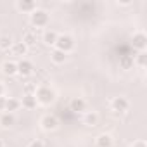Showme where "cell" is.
<instances>
[{
	"mask_svg": "<svg viewBox=\"0 0 147 147\" xmlns=\"http://www.w3.org/2000/svg\"><path fill=\"white\" fill-rule=\"evenodd\" d=\"M16 123V118H14V114H11V113H5V114H2V118H0V125H2L4 128H9V126H12Z\"/></svg>",
	"mask_w": 147,
	"mask_h": 147,
	"instance_id": "17",
	"label": "cell"
},
{
	"mask_svg": "<svg viewBox=\"0 0 147 147\" xmlns=\"http://www.w3.org/2000/svg\"><path fill=\"white\" fill-rule=\"evenodd\" d=\"M128 106H130V102H128V99H126V97H114V99H113V102H111L113 111H118V113L126 111V109H128Z\"/></svg>",
	"mask_w": 147,
	"mask_h": 147,
	"instance_id": "7",
	"label": "cell"
},
{
	"mask_svg": "<svg viewBox=\"0 0 147 147\" xmlns=\"http://www.w3.org/2000/svg\"><path fill=\"white\" fill-rule=\"evenodd\" d=\"M133 64L144 67V66L147 64V54H145V52H140L138 55H133Z\"/></svg>",
	"mask_w": 147,
	"mask_h": 147,
	"instance_id": "22",
	"label": "cell"
},
{
	"mask_svg": "<svg viewBox=\"0 0 147 147\" xmlns=\"http://www.w3.org/2000/svg\"><path fill=\"white\" fill-rule=\"evenodd\" d=\"M2 69H4L5 75L12 76V75H16V73H18V64H16V62H12V61H7V62H4Z\"/></svg>",
	"mask_w": 147,
	"mask_h": 147,
	"instance_id": "18",
	"label": "cell"
},
{
	"mask_svg": "<svg viewBox=\"0 0 147 147\" xmlns=\"http://www.w3.org/2000/svg\"><path fill=\"white\" fill-rule=\"evenodd\" d=\"M11 52H12L14 55H24V54L28 52V47H26L23 42H16V43H12Z\"/></svg>",
	"mask_w": 147,
	"mask_h": 147,
	"instance_id": "14",
	"label": "cell"
},
{
	"mask_svg": "<svg viewBox=\"0 0 147 147\" xmlns=\"http://www.w3.org/2000/svg\"><path fill=\"white\" fill-rule=\"evenodd\" d=\"M2 95H4V85L0 83V97H2Z\"/></svg>",
	"mask_w": 147,
	"mask_h": 147,
	"instance_id": "27",
	"label": "cell"
},
{
	"mask_svg": "<svg viewBox=\"0 0 147 147\" xmlns=\"http://www.w3.org/2000/svg\"><path fill=\"white\" fill-rule=\"evenodd\" d=\"M18 64V75H21V76H30L31 73H33V64L28 61V59H21L19 62H16Z\"/></svg>",
	"mask_w": 147,
	"mask_h": 147,
	"instance_id": "6",
	"label": "cell"
},
{
	"mask_svg": "<svg viewBox=\"0 0 147 147\" xmlns=\"http://www.w3.org/2000/svg\"><path fill=\"white\" fill-rule=\"evenodd\" d=\"M0 147H4V142H2V140H0Z\"/></svg>",
	"mask_w": 147,
	"mask_h": 147,
	"instance_id": "28",
	"label": "cell"
},
{
	"mask_svg": "<svg viewBox=\"0 0 147 147\" xmlns=\"http://www.w3.org/2000/svg\"><path fill=\"white\" fill-rule=\"evenodd\" d=\"M30 21H31V24L36 26V28H43V26L49 24V14H47V11H43V9H35V11L31 12V16H30Z\"/></svg>",
	"mask_w": 147,
	"mask_h": 147,
	"instance_id": "2",
	"label": "cell"
},
{
	"mask_svg": "<svg viewBox=\"0 0 147 147\" xmlns=\"http://www.w3.org/2000/svg\"><path fill=\"white\" fill-rule=\"evenodd\" d=\"M12 47V38L9 35H2L0 36V49L2 50H11Z\"/></svg>",
	"mask_w": 147,
	"mask_h": 147,
	"instance_id": "21",
	"label": "cell"
},
{
	"mask_svg": "<svg viewBox=\"0 0 147 147\" xmlns=\"http://www.w3.org/2000/svg\"><path fill=\"white\" fill-rule=\"evenodd\" d=\"M16 7L21 11V12H33L36 9V4L33 2V0H18L16 2Z\"/></svg>",
	"mask_w": 147,
	"mask_h": 147,
	"instance_id": "8",
	"label": "cell"
},
{
	"mask_svg": "<svg viewBox=\"0 0 147 147\" xmlns=\"http://www.w3.org/2000/svg\"><path fill=\"white\" fill-rule=\"evenodd\" d=\"M66 57H67V55H66L64 52L57 50V49H55V50H54V52L50 54V59H52V62H54V64H64Z\"/></svg>",
	"mask_w": 147,
	"mask_h": 147,
	"instance_id": "19",
	"label": "cell"
},
{
	"mask_svg": "<svg viewBox=\"0 0 147 147\" xmlns=\"http://www.w3.org/2000/svg\"><path fill=\"white\" fill-rule=\"evenodd\" d=\"M131 147H145V144H144L142 140H137V142H133V144H131Z\"/></svg>",
	"mask_w": 147,
	"mask_h": 147,
	"instance_id": "24",
	"label": "cell"
},
{
	"mask_svg": "<svg viewBox=\"0 0 147 147\" xmlns=\"http://www.w3.org/2000/svg\"><path fill=\"white\" fill-rule=\"evenodd\" d=\"M21 107V100H18V99H14V97H9V99H5V109L4 111H7V113H14V111H18Z\"/></svg>",
	"mask_w": 147,
	"mask_h": 147,
	"instance_id": "12",
	"label": "cell"
},
{
	"mask_svg": "<svg viewBox=\"0 0 147 147\" xmlns=\"http://www.w3.org/2000/svg\"><path fill=\"white\" fill-rule=\"evenodd\" d=\"M131 2H130V0H125V2H118V5H130Z\"/></svg>",
	"mask_w": 147,
	"mask_h": 147,
	"instance_id": "26",
	"label": "cell"
},
{
	"mask_svg": "<svg viewBox=\"0 0 147 147\" xmlns=\"http://www.w3.org/2000/svg\"><path fill=\"white\" fill-rule=\"evenodd\" d=\"M119 66H121V69H131L133 67V55H128V54L119 55Z\"/></svg>",
	"mask_w": 147,
	"mask_h": 147,
	"instance_id": "15",
	"label": "cell"
},
{
	"mask_svg": "<svg viewBox=\"0 0 147 147\" xmlns=\"http://www.w3.org/2000/svg\"><path fill=\"white\" fill-rule=\"evenodd\" d=\"M83 123L88 125V126H97V123H99V114L94 113V111H88V113L85 114V118H83Z\"/></svg>",
	"mask_w": 147,
	"mask_h": 147,
	"instance_id": "13",
	"label": "cell"
},
{
	"mask_svg": "<svg viewBox=\"0 0 147 147\" xmlns=\"http://www.w3.org/2000/svg\"><path fill=\"white\" fill-rule=\"evenodd\" d=\"M30 147H45V145L42 140H33V142H30Z\"/></svg>",
	"mask_w": 147,
	"mask_h": 147,
	"instance_id": "23",
	"label": "cell"
},
{
	"mask_svg": "<svg viewBox=\"0 0 147 147\" xmlns=\"http://www.w3.org/2000/svg\"><path fill=\"white\" fill-rule=\"evenodd\" d=\"M36 97L33 95V94H26L24 97H23V100H21V106L23 107H26V109H35L36 107Z\"/></svg>",
	"mask_w": 147,
	"mask_h": 147,
	"instance_id": "11",
	"label": "cell"
},
{
	"mask_svg": "<svg viewBox=\"0 0 147 147\" xmlns=\"http://www.w3.org/2000/svg\"><path fill=\"white\" fill-rule=\"evenodd\" d=\"M57 36H59V35H57L55 31L49 30V31H45V33H43V43H45V45H55Z\"/></svg>",
	"mask_w": 147,
	"mask_h": 147,
	"instance_id": "16",
	"label": "cell"
},
{
	"mask_svg": "<svg viewBox=\"0 0 147 147\" xmlns=\"http://www.w3.org/2000/svg\"><path fill=\"white\" fill-rule=\"evenodd\" d=\"M55 49L64 52V54H67V52H71L73 49H75V40H73V36H69V35H61V36H57Z\"/></svg>",
	"mask_w": 147,
	"mask_h": 147,
	"instance_id": "3",
	"label": "cell"
},
{
	"mask_svg": "<svg viewBox=\"0 0 147 147\" xmlns=\"http://www.w3.org/2000/svg\"><path fill=\"white\" fill-rule=\"evenodd\" d=\"M131 43H133V49H137V50L144 52V50H145V47H147V36H145V33H142V31L135 33V35H133V38H131Z\"/></svg>",
	"mask_w": 147,
	"mask_h": 147,
	"instance_id": "5",
	"label": "cell"
},
{
	"mask_svg": "<svg viewBox=\"0 0 147 147\" xmlns=\"http://www.w3.org/2000/svg\"><path fill=\"white\" fill-rule=\"evenodd\" d=\"M23 43H24L26 47H33V45L36 43V35H35L33 31H26L24 36H23Z\"/></svg>",
	"mask_w": 147,
	"mask_h": 147,
	"instance_id": "20",
	"label": "cell"
},
{
	"mask_svg": "<svg viewBox=\"0 0 147 147\" xmlns=\"http://www.w3.org/2000/svg\"><path fill=\"white\" fill-rule=\"evenodd\" d=\"M5 109V97H0V111Z\"/></svg>",
	"mask_w": 147,
	"mask_h": 147,
	"instance_id": "25",
	"label": "cell"
},
{
	"mask_svg": "<svg viewBox=\"0 0 147 147\" xmlns=\"http://www.w3.org/2000/svg\"><path fill=\"white\" fill-rule=\"evenodd\" d=\"M35 97H36V102H40V104H43V106H49V104L54 102L55 94H54V90H50L49 87H40V88L35 92Z\"/></svg>",
	"mask_w": 147,
	"mask_h": 147,
	"instance_id": "1",
	"label": "cell"
},
{
	"mask_svg": "<svg viewBox=\"0 0 147 147\" xmlns=\"http://www.w3.org/2000/svg\"><path fill=\"white\" fill-rule=\"evenodd\" d=\"M40 125H42V128H43L45 131H54V130L59 126V121H57V118H55L54 114H45V116L42 118Z\"/></svg>",
	"mask_w": 147,
	"mask_h": 147,
	"instance_id": "4",
	"label": "cell"
},
{
	"mask_svg": "<svg viewBox=\"0 0 147 147\" xmlns=\"http://www.w3.org/2000/svg\"><path fill=\"white\" fill-rule=\"evenodd\" d=\"M69 109L73 113H83L87 109V102L82 99V97H75L71 102H69Z\"/></svg>",
	"mask_w": 147,
	"mask_h": 147,
	"instance_id": "9",
	"label": "cell"
},
{
	"mask_svg": "<svg viewBox=\"0 0 147 147\" xmlns=\"http://www.w3.org/2000/svg\"><path fill=\"white\" fill-rule=\"evenodd\" d=\"M95 145L97 147H113V137L109 133H100L95 138Z\"/></svg>",
	"mask_w": 147,
	"mask_h": 147,
	"instance_id": "10",
	"label": "cell"
}]
</instances>
